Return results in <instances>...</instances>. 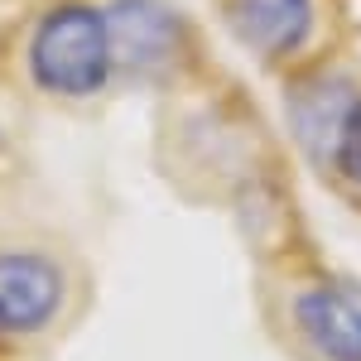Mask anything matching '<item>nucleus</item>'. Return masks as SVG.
<instances>
[{
  "label": "nucleus",
  "instance_id": "obj_6",
  "mask_svg": "<svg viewBox=\"0 0 361 361\" xmlns=\"http://www.w3.org/2000/svg\"><path fill=\"white\" fill-rule=\"evenodd\" d=\"M357 97L361 92L342 78H308L289 97V121H294V140L304 145V154H313L318 164H333L337 135L357 106Z\"/></svg>",
  "mask_w": 361,
  "mask_h": 361
},
{
  "label": "nucleus",
  "instance_id": "obj_1",
  "mask_svg": "<svg viewBox=\"0 0 361 361\" xmlns=\"http://www.w3.org/2000/svg\"><path fill=\"white\" fill-rule=\"evenodd\" d=\"M106 15L92 5H54L29 39V78L54 97H92L111 78Z\"/></svg>",
  "mask_w": 361,
  "mask_h": 361
},
{
  "label": "nucleus",
  "instance_id": "obj_4",
  "mask_svg": "<svg viewBox=\"0 0 361 361\" xmlns=\"http://www.w3.org/2000/svg\"><path fill=\"white\" fill-rule=\"evenodd\" d=\"M294 328L323 361H361V294L347 284H304L294 294Z\"/></svg>",
  "mask_w": 361,
  "mask_h": 361
},
{
  "label": "nucleus",
  "instance_id": "obj_3",
  "mask_svg": "<svg viewBox=\"0 0 361 361\" xmlns=\"http://www.w3.org/2000/svg\"><path fill=\"white\" fill-rule=\"evenodd\" d=\"M106 34H111V63L126 73L169 68L183 44L178 15L164 0H116L106 10Z\"/></svg>",
  "mask_w": 361,
  "mask_h": 361
},
{
  "label": "nucleus",
  "instance_id": "obj_5",
  "mask_svg": "<svg viewBox=\"0 0 361 361\" xmlns=\"http://www.w3.org/2000/svg\"><path fill=\"white\" fill-rule=\"evenodd\" d=\"M226 20L255 58L279 63L308 49L318 29V5L313 0H226Z\"/></svg>",
  "mask_w": 361,
  "mask_h": 361
},
{
  "label": "nucleus",
  "instance_id": "obj_2",
  "mask_svg": "<svg viewBox=\"0 0 361 361\" xmlns=\"http://www.w3.org/2000/svg\"><path fill=\"white\" fill-rule=\"evenodd\" d=\"M63 308V270L34 250H0V333H44Z\"/></svg>",
  "mask_w": 361,
  "mask_h": 361
},
{
  "label": "nucleus",
  "instance_id": "obj_7",
  "mask_svg": "<svg viewBox=\"0 0 361 361\" xmlns=\"http://www.w3.org/2000/svg\"><path fill=\"white\" fill-rule=\"evenodd\" d=\"M347 183V188H357L361 193V97L352 116H347V126H342V135H337V149H333V164H328Z\"/></svg>",
  "mask_w": 361,
  "mask_h": 361
}]
</instances>
